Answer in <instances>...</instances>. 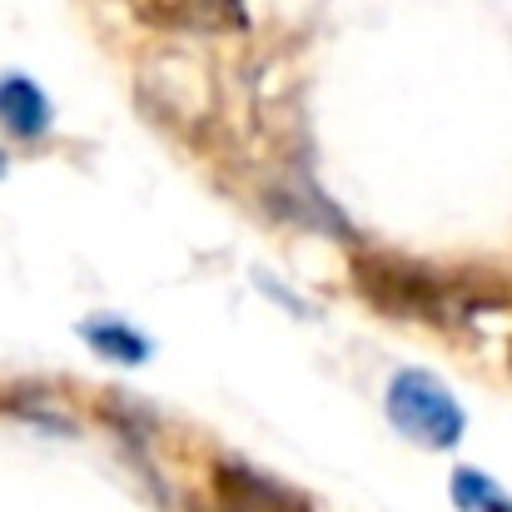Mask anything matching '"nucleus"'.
<instances>
[{"mask_svg": "<svg viewBox=\"0 0 512 512\" xmlns=\"http://www.w3.org/2000/svg\"><path fill=\"white\" fill-rule=\"evenodd\" d=\"M453 503L463 512H512V498H503L493 488V478H483L473 468H458L453 473Z\"/></svg>", "mask_w": 512, "mask_h": 512, "instance_id": "0eeeda50", "label": "nucleus"}, {"mask_svg": "<svg viewBox=\"0 0 512 512\" xmlns=\"http://www.w3.org/2000/svg\"><path fill=\"white\" fill-rule=\"evenodd\" d=\"M80 334H85V343H90L100 358H110V363H140V358L150 353V343L140 339L130 324H120V319H90Z\"/></svg>", "mask_w": 512, "mask_h": 512, "instance_id": "423d86ee", "label": "nucleus"}, {"mask_svg": "<svg viewBox=\"0 0 512 512\" xmlns=\"http://www.w3.org/2000/svg\"><path fill=\"white\" fill-rule=\"evenodd\" d=\"M209 493L219 512H314L304 493H294L269 473H254L249 463H214Z\"/></svg>", "mask_w": 512, "mask_h": 512, "instance_id": "7ed1b4c3", "label": "nucleus"}, {"mask_svg": "<svg viewBox=\"0 0 512 512\" xmlns=\"http://www.w3.org/2000/svg\"><path fill=\"white\" fill-rule=\"evenodd\" d=\"M0 125L20 140H40L50 130V105H45L35 80H25V75L0 80Z\"/></svg>", "mask_w": 512, "mask_h": 512, "instance_id": "39448f33", "label": "nucleus"}, {"mask_svg": "<svg viewBox=\"0 0 512 512\" xmlns=\"http://www.w3.org/2000/svg\"><path fill=\"white\" fill-rule=\"evenodd\" d=\"M135 15L155 30L224 35V30H244L249 0H135Z\"/></svg>", "mask_w": 512, "mask_h": 512, "instance_id": "20e7f679", "label": "nucleus"}, {"mask_svg": "<svg viewBox=\"0 0 512 512\" xmlns=\"http://www.w3.org/2000/svg\"><path fill=\"white\" fill-rule=\"evenodd\" d=\"M0 174H5V155H0Z\"/></svg>", "mask_w": 512, "mask_h": 512, "instance_id": "6e6552de", "label": "nucleus"}, {"mask_svg": "<svg viewBox=\"0 0 512 512\" xmlns=\"http://www.w3.org/2000/svg\"><path fill=\"white\" fill-rule=\"evenodd\" d=\"M388 418L398 423V433H408L423 448H453L468 428L458 398L423 368H403L388 383Z\"/></svg>", "mask_w": 512, "mask_h": 512, "instance_id": "f03ea898", "label": "nucleus"}, {"mask_svg": "<svg viewBox=\"0 0 512 512\" xmlns=\"http://www.w3.org/2000/svg\"><path fill=\"white\" fill-rule=\"evenodd\" d=\"M358 289L368 294L373 309L393 314V319H413V324H433V329H463L473 319H483L488 309H503L512 294L508 289H483V284H458L443 274H428L418 264L403 259H353Z\"/></svg>", "mask_w": 512, "mask_h": 512, "instance_id": "f257e3e1", "label": "nucleus"}]
</instances>
